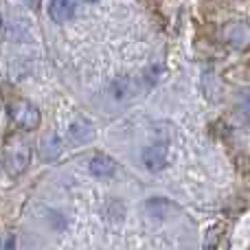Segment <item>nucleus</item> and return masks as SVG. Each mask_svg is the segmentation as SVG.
<instances>
[{
  "mask_svg": "<svg viewBox=\"0 0 250 250\" xmlns=\"http://www.w3.org/2000/svg\"><path fill=\"white\" fill-rule=\"evenodd\" d=\"M110 90H112V95H114V99H127L129 97V92H132V83H129V79L127 77H117L112 82V86H110Z\"/></svg>",
  "mask_w": 250,
  "mask_h": 250,
  "instance_id": "obj_9",
  "label": "nucleus"
},
{
  "mask_svg": "<svg viewBox=\"0 0 250 250\" xmlns=\"http://www.w3.org/2000/svg\"><path fill=\"white\" fill-rule=\"evenodd\" d=\"M83 2H97V0H83Z\"/></svg>",
  "mask_w": 250,
  "mask_h": 250,
  "instance_id": "obj_12",
  "label": "nucleus"
},
{
  "mask_svg": "<svg viewBox=\"0 0 250 250\" xmlns=\"http://www.w3.org/2000/svg\"><path fill=\"white\" fill-rule=\"evenodd\" d=\"M222 38L235 48H244L248 44V26L244 22H230L224 26V33Z\"/></svg>",
  "mask_w": 250,
  "mask_h": 250,
  "instance_id": "obj_4",
  "label": "nucleus"
},
{
  "mask_svg": "<svg viewBox=\"0 0 250 250\" xmlns=\"http://www.w3.org/2000/svg\"><path fill=\"white\" fill-rule=\"evenodd\" d=\"M31 160V149L29 143L22 134H11L7 138V145H4V167L11 176H20L26 167H29Z\"/></svg>",
  "mask_w": 250,
  "mask_h": 250,
  "instance_id": "obj_1",
  "label": "nucleus"
},
{
  "mask_svg": "<svg viewBox=\"0 0 250 250\" xmlns=\"http://www.w3.org/2000/svg\"><path fill=\"white\" fill-rule=\"evenodd\" d=\"M92 134H95V127H92V123L86 121V119H77V121H73V125H70V138H73L75 143H79V145L90 141Z\"/></svg>",
  "mask_w": 250,
  "mask_h": 250,
  "instance_id": "obj_7",
  "label": "nucleus"
},
{
  "mask_svg": "<svg viewBox=\"0 0 250 250\" xmlns=\"http://www.w3.org/2000/svg\"><path fill=\"white\" fill-rule=\"evenodd\" d=\"M26 2V7H31V9H38L40 7V0H24Z\"/></svg>",
  "mask_w": 250,
  "mask_h": 250,
  "instance_id": "obj_11",
  "label": "nucleus"
},
{
  "mask_svg": "<svg viewBox=\"0 0 250 250\" xmlns=\"http://www.w3.org/2000/svg\"><path fill=\"white\" fill-rule=\"evenodd\" d=\"M13 123L22 129H35L40 125V110L26 99H16L9 108Z\"/></svg>",
  "mask_w": 250,
  "mask_h": 250,
  "instance_id": "obj_2",
  "label": "nucleus"
},
{
  "mask_svg": "<svg viewBox=\"0 0 250 250\" xmlns=\"http://www.w3.org/2000/svg\"><path fill=\"white\" fill-rule=\"evenodd\" d=\"M88 167H90L92 176H97V178H110V176L117 173V163H114L110 156H105V154H97L95 158L90 160Z\"/></svg>",
  "mask_w": 250,
  "mask_h": 250,
  "instance_id": "obj_6",
  "label": "nucleus"
},
{
  "mask_svg": "<svg viewBox=\"0 0 250 250\" xmlns=\"http://www.w3.org/2000/svg\"><path fill=\"white\" fill-rule=\"evenodd\" d=\"M57 149H60V145H57V138L53 136V134H48V136L42 141V156H46V158H53V156L57 154Z\"/></svg>",
  "mask_w": 250,
  "mask_h": 250,
  "instance_id": "obj_10",
  "label": "nucleus"
},
{
  "mask_svg": "<svg viewBox=\"0 0 250 250\" xmlns=\"http://www.w3.org/2000/svg\"><path fill=\"white\" fill-rule=\"evenodd\" d=\"M73 13H75L73 0H51V4H48V16H51V20L57 22V24L68 22L70 18H73Z\"/></svg>",
  "mask_w": 250,
  "mask_h": 250,
  "instance_id": "obj_5",
  "label": "nucleus"
},
{
  "mask_svg": "<svg viewBox=\"0 0 250 250\" xmlns=\"http://www.w3.org/2000/svg\"><path fill=\"white\" fill-rule=\"evenodd\" d=\"M143 165L151 171H160V169L167 165V145L158 143V145H151L143 151Z\"/></svg>",
  "mask_w": 250,
  "mask_h": 250,
  "instance_id": "obj_3",
  "label": "nucleus"
},
{
  "mask_svg": "<svg viewBox=\"0 0 250 250\" xmlns=\"http://www.w3.org/2000/svg\"><path fill=\"white\" fill-rule=\"evenodd\" d=\"M173 208V202H169V200H160V198H156V200H149L147 202V207H145V211L149 213L151 217H165L169 211Z\"/></svg>",
  "mask_w": 250,
  "mask_h": 250,
  "instance_id": "obj_8",
  "label": "nucleus"
}]
</instances>
